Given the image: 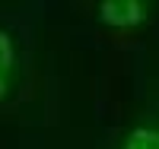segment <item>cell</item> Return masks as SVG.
<instances>
[{"instance_id":"obj_2","label":"cell","mask_w":159,"mask_h":149,"mask_svg":"<svg viewBox=\"0 0 159 149\" xmlns=\"http://www.w3.org/2000/svg\"><path fill=\"white\" fill-rule=\"evenodd\" d=\"M19 79H22V64H19L16 38L0 22V105L19 92Z\"/></svg>"},{"instance_id":"obj_1","label":"cell","mask_w":159,"mask_h":149,"mask_svg":"<svg viewBox=\"0 0 159 149\" xmlns=\"http://www.w3.org/2000/svg\"><path fill=\"white\" fill-rule=\"evenodd\" d=\"M156 3L150 0H102L96 3V22L111 32H134L140 25L153 22Z\"/></svg>"},{"instance_id":"obj_3","label":"cell","mask_w":159,"mask_h":149,"mask_svg":"<svg viewBox=\"0 0 159 149\" xmlns=\"http://www.w3.org/2000/svg\"><path fill=\"white\" fill-rule=\"evenodd\" d=\"M115 149H159V121H137L130 124Z\"/></svg>"}]
</instances>
